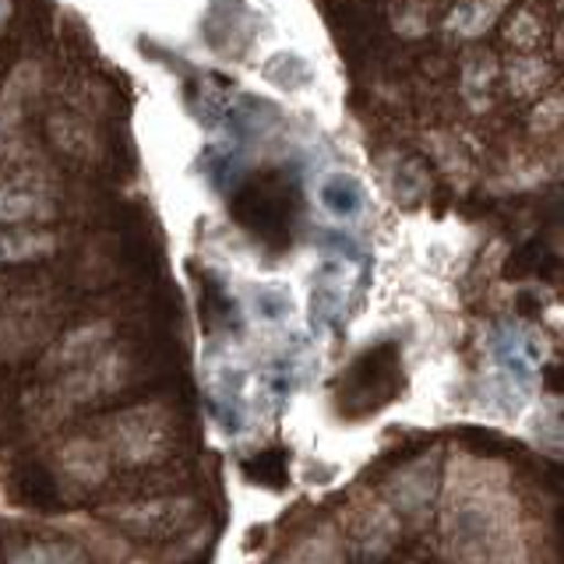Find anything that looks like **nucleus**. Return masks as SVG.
I'll use <instances>...</instances> for the list:
<instances>
[{"label":"nucleus","mask_w":564,"mask_h":564,"mask_svg":"<svg viewBox=\"0 0 564 564\" xmlns=\"http://www.w3.org/2000/svg\"><path fill=\"white\" fill-rule=\"evenodd\" d=\"M170 445V416L159 405H138L110 423V448L123 463H152Z\"/></svg>","instance_id":"nucleus-1"},{"label":"nucleus","mask_w":564,"mask_h":564,"mask_svg":"<svg viewBox=\"0 0 564 564\" xmlns=\"http://www.w3.org/2000/svg\"><path fill=\"white\" fill-rule=\"evenodd\" d=\"M314 202L332 223H360L370 212V191L352 170L328 166L314 181Z\"/></svg>","instance_id":"nucleus-2"},{"label":"nucleus","mask_w":564,"mask_h":564,"mask_svg":"<svg viewBox=\"0 0 564 564\" xmlns=\"http://www.w3.org/2000/svg\"><path fill=\"white\" fill-rule=\"evenodd\" d=\"M53 216V198L43 184L29 181V176H14V181L0 184V223L22 226V223H46Z\"/></svg>","instance_id":"nucleus-3"},{"label":"nucleus","mask_w":564,"mask_h":564,"mask_svg":"<svg viewBox=\"0 0 564 564\" xmlns=\"http://www.w3.org/2000/svg\"><path fill=\"white\" fill-rule=\"evenodd\" d=\"M57 251V237L50 229H4L0 234V264H22V261H40Z\"/></svg>","instance_id":"nucleus-4"},{"label":"nucleus","mask_w":564,"mask_h":564,"mask_svg":"<svg viewBox=\"0 0 564 564\" xmlns=\"http://www.w3.org/2000/svg\"><path fill=\"white\" fill-rule=\"evenodd\" d=\"M511 0H455V8L448 11V32L463 35V40H476L484 35Z\"/></svg>","instance_id":"nucleus-5"},{"label":"nucleus","mask_w":564,"mask_h":564,"mask_svg":"<svg viewBox=\"0 0 564 564\" xmlns=\"http://www.w3.org/2000/svg\"><path fill=\"white\" fill-rule=\"evenodd\" d=\"M349 272L343 269L339 261L325 264L322 272L314 275V286H311V311L317 317H339L346 307V296H349Z\"/></svg>","instance_id":"nucleus-6"},{"label":"nucleus","mask_w":564,"mask_h":564,"mask_svg":"<svg viewBox=\"0 0 564 564\" xmlns=\"http://www.w3.org/2000/svg\"><path fill=\"white\" fill-rule=\"evenodd\" d=\"M498 78V61L490 53H476L463 64V96L473 102V110H484L490 99V85Z\"/></svg>","instance_id":"nucleus-7"},{"label":"nucleus","mask_w":564,"mask_h":564,"mask_svg":"<svg viewBox=\"0 0 564 564\" xmlns=\"http://www.w3.org/2000/svg\"><path fill=\"white\" fill-rule=\"evenodd\" d=\"M35 64H22L11 75V82L4 85V93H0V128H11V123H18V117H22L25 110V99L32 96L35 88Z\"/></svg>","instance_id":"nucleus-8"},{"label":"nucleus","mask_w":564,"mask_h":564,"mask_svg":"<svg viewBox=\"0 0 564 564\" xmlns=\"http://www.w3.org/2000/svg\"><path fill=\"white\" fill-rule=\"evenodd\" d=\"M546 75H551V70H546V64L540 57H533V53H519V57L508 64V88L519 99H536L546 85Z\"/></svg>","instance_id":"nucleus-9"},{"label":"nucleus","mask_w":564,"mask_h":564,"mask_svg":"<svg viewBox=\"0 0 564 564\" xmlns=\"http://www.w3.org/2000/svg\"><path fill=\"white\" fill-rule=\"evenodd\" d=\"M11 564H88L75 546L43 540V543H25L11 554Z\"/></svg>","instance_id":"nucleus-10"},{"label":"nucleus","mask_w":564,"mask_h":564,"mask_svg":"<svg viewBox=\"0 0 564 564\" xmlns=\"http://www.w3.org/2000/svg\"><path fill=\"white\" fill-rule=\"evenodd\" d=\"M64 466L78 476V480H99L102 469H106V452L99 445H93V441H75L67 452H64Z\"/></svg>","instance_id":"nucleus-11"},{"label":"nucleus","mask_w":564,"mask_h":564,"mask_svg":"<svg viewBox=\"0 0 564 564\" xmlns=\"http://www.w3.org/2000/svg\"><path fill=\"white\" fill-rule=\"evenodd\" d=\"M254 317L258 322H286L290 311H293V300H290V290L282 286H272V282H261V286H254V304H251Z\"/></svg>","instance_id":"nucleus-12"},{"label":"nucleus","mask_w":564,"mask_h":564,"mask_svg":"<svg viewBox=\"0 0 564 564\" xmlns=\"http://www.w3.org/2000/svg\"><path fill=\"white\" fill-rule=\"evenodd\" d=\"M540 35H543V25H540V18L533 8H522L511 14V22H508V40L511 46H516L519 53H533L540 46Z\"/></svg>","instance_id":"nucleus-13"},{"label":"nucleus","mask_w":564,"mask_h":564,"mask_svg":"<svg viewBox=\"0 0 564 564\" xmlns=\"http://www.w3.org/2000/svg\"><path fill=\"white\" fill-rule=\"evenodd\" d=\"M395 18V29L402 32V35H410V40H416V35H423L427 32V18H431V11H427V4L423 0H402L399 4V11L392 14Z\"/></svg>","instance_id":"nucleus-14"},{"label":"nucleus","mask_w":564,"mask_h":564,"mask_svg":"<svg viewBox=\"0 0 564 564\" xmlns=\"http://www.w3.org/2000/svg\"><path fill=\"white\" fill-rule=\"evenodd\" d=\"M290 564H339V554H335V543L332 540H307L290 557Z\"/></svg>","instance_id":"nucleus-15"},{"label":"nucleus","mask_w":564,"mask_h":564,"mask_svg":"<svg viewBox=\"0 0 564 564\" xmlns=\"http://www.w3.org/2000/svg\"><path fill=\"white\" fill-rule=\"evenodd\" d=\"M557 123H561V96L540 99L536 110H533V131H540V134L557 131Z\"/></svg>","instance_id":"nucleus-16"},{"label":"nucleus","mask_w":564,"mask_h":564,"mask_svg":"<svg viewBox=\"0 0 564 564\" xmlns=\"http://www.w3.org/2000/svg\"><path fill=\"white\" fill-rule=\"evenodd\" d=\"M8 22H11V0H0V35H4Z\"/></svg>","instance_id":"nucleus-17"}]
</instances>
